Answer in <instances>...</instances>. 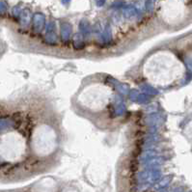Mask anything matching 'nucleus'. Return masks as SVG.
Returning <instances> with one entry per match:
<instances>
[{
  "mask_svg": "<svg viewBox=\"0 0 192 192\" xmlns=\"http://www.w3.org/2000/svg\"><path fill=\"white\" fill-rule=\"evenodd\" d=\"M122 97L116 83L106 73H93L83 78L70 98L76 116L101 131H115L125 122Z\"/></svg>",
  "mask_w": 192,
  "mask_h": 192,
  "instance_id": "1",
  "label": "nucleus"
},
{
  "mask_svg": "<svg viewBox=\"0 0 192 192\" xmlns=\"http://www.w3.org/2000/svg\"><path fill=\"white\" fill-rule=\"evenodd\" d=\"M141 75L154 88H168L183 76L180 60L169 50H156L148 55L141 65Z\"/></svg>",
  "mask_w": 192,
  "mask_h": 192,
  "instance_id": "2",
  "label": "nucleus"
},
{
  "mask_svg": "<svg viewBox=\"0 0 192 192\" xmlns=\"http://www.w3.org/2000/svg\"><path fill=\"white\" fill-rule=\"evenodd\" d=\"M62 130L51 117L37 121L29 138L30 152L39 161L51 164L61 152Z\"/></svg>",
  "mask_w": 192,
  "mask_h": 192,
  "instance_id": "3",
  "label": "nucleus"
},
{
  "mask_svg": "<svg viewBox=\"0 0 192 192\" xmlns=\"http://www.w3.org/2000/svg\"><path fill=\"white\" fill-rule=\"evenodd\" d=\"M28 151L29 141L18 130H7L0 134V159L10 163L19 162Z\"/></svg>",
  "mask_w": 192,
  "mask_h": 192,
  "instance_id": "4",
  "label": "nucleus"
},
{
  "mask_svg": "<svg viewBox=\"0 0 192 192\" xmlns=\"http://www.w3.org/2000/svg\"><path fill=\"white\" fill-rule=\"evenodd\" d=\"M186 12V5L183 0H157L156 17L166 26L175 25L181 21Z\"/></svg>",
  "mask_w": 192,
  "mask_h": 192,
  "instance_id": "5",
  "label": "nucleus"
}]
</instances>
